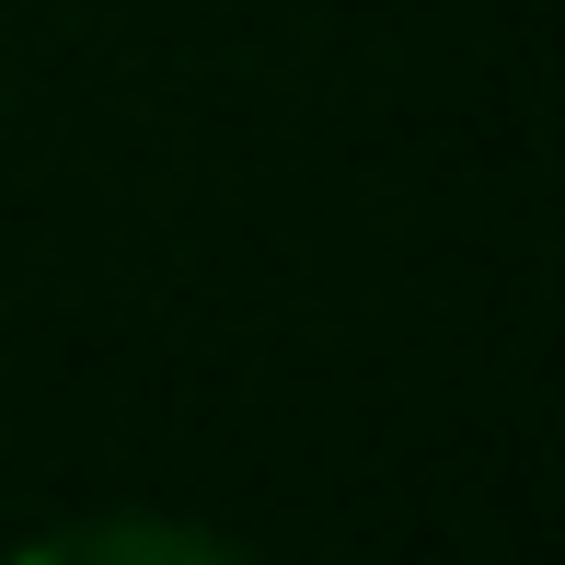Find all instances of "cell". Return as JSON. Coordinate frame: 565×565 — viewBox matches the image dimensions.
<instances>
[{
    "label": "cell",
    "mask_w": 565,
    "mask_h": 565,
    "mask_svg": "<svg viewBox=\"0 0 565 565\" xmlns=\"http://www.w3.org/2000/svg\"><path fill=\"white\" fill-rule=\"evenodd\" d=\"M12 565H254V554L196 520H70V531H35Z\"/></svg>",
    "instance_id": "6da1fadb"
}]
</instances>
